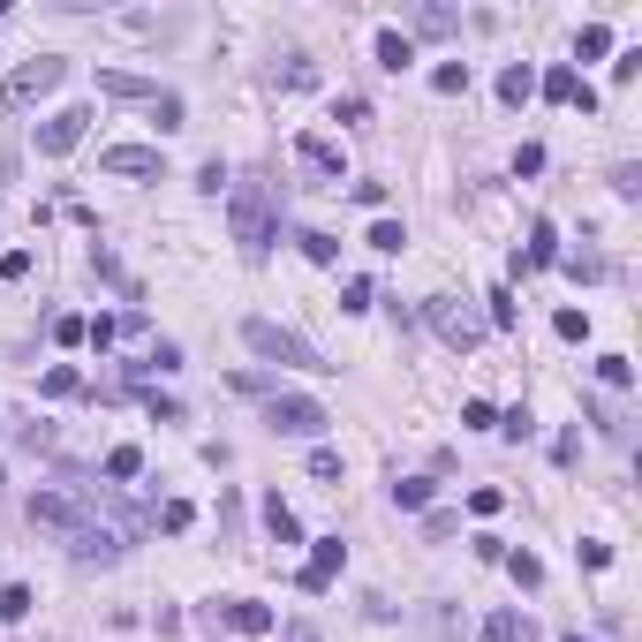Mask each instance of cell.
Wrapping results in <instances>:
<instances>
[{"label":"cell","mask_w":642,"mask_h":642,"mask_svg":"<svg viewBox=\"0 0 642 642\" xmlns=\"http://www.w3.org/2000/svg\"><path fill=\"white\" fill-rule=\"evenodd\" d=\"M212 620H227L235 635H265V627H272V605H257V597H220V605H212Z\"/></svg>","instance_id":"30bf717a"},{"label":"cell","mask_w":642,"mask_h":642,"mask_svg":"<svg viewBox=\"0 0 642 642\" xmlns=\"http://www.w3.org/2000/svg\"><path fill=\"white\" fill-rule=\"evenodd\" d=\"M431 91H439V99H461V91H469V61H439L431 68Z\"/></svg>","instance_id":"d6986e66"},{"label":"cell","mask_w":642,"mask_h":642,"mask_svg":"<svg viewBox=\"0 0 642 642\" xmlns=\"http://www.w3.org/2000/svg\"><path fill=\"white\" fill-rule=\"evenodd\" d=\"M522 265H559V235H552V220H529V257Z\"/></svg>","instance_id":"e0dca14e"},{"label":"cell","mask_w":642,"mask_h":642,"mask_svg":"<svg viewBox=\"0 0 642 642\" xmlns=\"http://www.w3.org/2000/svg\"><path fill=\"white\" fill-rule=\"evenodd\" d=\"M227 227H235V242H242L250 257H265L272 242H280V212H272V189L235 182V189H227Z\"/></svg>","instance_id":"6da1fadb"},{"label":"cell","mask_w":642,"mask_h":642,"mask_svg":"<svg viewBox=\"0 0 642 642\" xmlns=\"http://www.w3.org/2000/svg\"><path fill=\"white\" fill-rule=\"evenodd\" d=\"M265 423L280 431V439H318V431H325L333 416H325V408L310 401V393H272V401H265Z\"/></svg>","instance_id":"277c9868"},{"label":"cell","mask_w":642,"mask_h":642,"mask_svg":"<svg viewBox=\"0 0 642 642\" xmlns=\"http://www.w3.org/2000/svg\"><path fill=\"white\" fill-rule=\"evenodd\" d=\"M423 318H431V333H439L446 348H461V355L484 340V318H476L469 303H454V295H431V303H423Z\"/></svg>","instance_id":"5b68a950"},{"label":"cell","mask_w":642,"mask_h":642,"mask_svg":"<svg viewBox=\"0 0 642 642\" xmlns=\"http://www.w3.org/2000/svg\"><path fill=\"white\" fill-rule=\"evenodd\" d=\"M288 642H318V627H310V620H295V627H288Z\"/></svg>","instance_id":"f6af8a7d"},{"label":"cell","mask_w":642,"mask_h":642,"mask_svg":"<svg viewBox=\"0 0 642 642\" xmlns=\"http://www.w3.org/2000/svg\"><path fill=\"white\" fill-rule=\"evenodd\" d=\"M265 537H272V544H295V537H303V529H295V514H288V499H280V491H272V499H265Z\"/></svg>","instance_id":"2e32d148"},{"label":"cell","mask_w":642,"mask_h":642,"mask_svg":"<svg viewBox=\"0 0 642 642\" xmlns=\"http://www.w3.org/2000/svg\"><path fill=\"white\" fill-rule=\"evenodd\" d=\"M99 91H106V99H136V106L159 99V84H152V76H136V68H99Z\"/></svg>","instance_id":"7c38bea8"},{"label":"cell","mask_w":642,"mask_h":642,"mask_svg":"<svg viewBox=\"0 0 642 642\" xmlns=\"http://www.w3.org/2000/svg\"><path fill=\"white\" fill-rule=\"evenodd\" d=\"M612 197H642V167H612Z\"/></svg>","instance_id":"74e56055"},{"label":"cell","mask_w":642,"mask_h":642,"mask_svg":"<svg viewBox=\"0 0 642 642\" xmlns=\"http://www.w3.org/2000/svg\"><path fill=\"white\" fill-rule=\"evenodd\" d=\"M310 476H318V484H340V476H348V461H340L333 446H310Z\"/></svg>","instance_id":"484cf974"},{"label":"cell","mask_w":642,"mask_h":642,"mask_svg":"<svg viewBox=\"0 0 642 642\" xmlns=\"http://www.w3.org/2000/svg\"><path fill=\"white\" fill-rule=\"evenodd\" d=\"M84 325H91V318H53V340H61V348H76V340H84Z\"/></svg>","instance_id":"7bdbcfd3"},{"label":"cell","mask_w":642,"mask_h":642,"mask_svg":"<svg viewBox=\"0 0 642 642\" xmlns=\"http://www.w3.org/2000/svg\"><path fill=\"white\" fill-rule=\"evenodd\" d=\"M189 522H197V507H189V499H167V507H159V529H167V537H182Z\"/></svg>","instance_id":"f1b7e54d"},{"label":"cell","mask_w":642,"mask_h":642,"mask_svg":"<svg viewBox=\"0 0 642 642\" xmlns=\"http://www.w3.org/2000/svg\"><path fill=\"white\" fill-rule=\"evenodd\" d=\"M401 242H408V227H401V220H378V227H371V250H386V257H393Z\"/></svg>","instance_id":"1f68e13d"},{"label":"cell","mask_w":642,"mask_h":642,"mask_svg":"<svg viewBox=\"0 0 642 642\" xmlns=\"http://www.w3.org/2000/svg\"><path fill=\"white\" fill-rule=\"evenodd\" d=\"M454 529H461V514H431V522H423V537H431V544H446Z\"/></svg>","instance_id":"60d3db41"},{"label":"cell","mask_w":642,"mask_h":642,"mask_svg":"<svg viewBox=\"0 0 642 642\" xmlns=\"http://www.w3.org/2000/svg\"><path fill=\"white\" fill-rule=\"evenodd\" d=\"M552 333H559V340H590V310H559Z\"/></svg>","instance_id":"4dcf8cb0"},{"label":"cell","mask_w":642,"mask_h":642,"mask_svg":"<svg viewBox=\"0 0 642 642\" xmlns=\"http://www.w3.org/2000/svg\"><path fill=\"white\" fill-rule=\"evenodd\" d=\"M461 423H469V431H499V408H491V401H469V408H461Z\"/></svg>","instance_id":"836d02e7"},{"label":"cell","mask_w":642,"mask_h":642,"mask_svg":"<svg viewBox=\"0 0 642 642\" xmlns=\"http://www.w3.org/2000/svg\"><path fill=\"white\" fill-rule=\"evenodd\" d=\"M31 522H38V529H53V537H76L91 514L76 507V499H61V491H38V499H31Z\"/></svg>","instance_id":"9c48e42d"},{"label":"cell","mask_w":642,"mask_h":642,"mask_svg":"<svg viewBox=\"0 0 642 642\" xmlns=\"http://www.w3.org/2000/svg\"><path fill=\"white\" fill-rule=\"evenodd\" d=\"M242 340H250L265 363H280V371H340V363H325L303 333H288V325H272V318H242Z\"/></svg>","instance_id":"7a4b0ae2"},{"label":"cell","mask_w":642,"mask_h":642,"mask_svg":"<svg viewBox=\"0 0 642 642\" xmlns=\"http://www.w3.org/2000/svg\"><path fill=\"white\" fill-rule=\"evenodd\" d=\"M99 167L114 174V182H167V152H159V144H106Z\"/></svg>","instance_id":"8992f818"},{"label":"cell","mask_w":642,"mask_h":642,"mask_svg":"<svg viewBox=\"0 0 642 642\" xmlns=\"http://www.w3.org/2000/svg\"><path fill=\"white\" fill-rule=\"evenodd\" d=\"M499 99H507V106H529V99H537V68H529V61H514L507 76H499Z\"/></svg>","instance_id":"9a60e30c"},{"label":"cell","mask_w":642,"mask_h":642,"mask_svg":"<svg viewBox=\"0 0 642 642\" xmlns=\"http://www.w3.org/2000/svg\"><path fill=\"white\" fill-rule=\"evenodd\" d=\"M499 507H507V491H491V484H484V491H469V514H484V522H491Z\"/></svg>","instance_id":"d590c367"},{"label":"cell","mask_w":642,"mask_h":642,"mask_svg":"<svg viewBox=\"0 0 642 642\" xmlns=\"http://www.w3.org/2000/svg\"><path fill=\"white\" fill-rule=\"evenodd\" d=\"M393 507H431V476H401V484H393Z\"/></svg>","instance_id":"7402d4cb"},{"label":"cell","mask_w":642,"mask_h":642,"mask_svg":"<svg viewBox=\"0 0 642 642\" xmlns=\"http://www.w3.org/2000/svg\"><path fill=\"white\" fill-rule=\"evenodd\" d=\"M280 84H288V91H310V84H318V68H310V61H288V68H280Z\"/></svg>","instance_id":"8d00e7d4"},{"label":"cell","mask_w":642,"mask_h":642,"mask_svg":"<svg viewBox=\"0 0 642 642\" xmlns=\"http://www.w3.org/2000/svg\"><path fill=\"white\" fill-rule=\"evenodd\" d=\"M23 612H31V582H8L0 590V620H23Z\"/></svg>","instance_id":"f546056e"},{"label":"cell","mask_w":642,"mask_h":642,"mask_svg":"<svg viewBox=\"0 0 642 642\" xmlns=\"http://www.w3.org/2000/svg\"><path fill=\"white\" fill-rule=\"evenodd\" d=\"M408 61H416V46H408V31H378V68H393V76H401Z\"/></svg>","instance_id":"ac0fdd59"},{"label":"cell","mask_w":642,"mask_h":642,"mask_svg":"<svg viewBox=\"0 0 642 642\" xmlns=\"http://www.w3.org/2000/svg\"><path fill=\"white\" fill-rule=\"evenodd\" d=\"M76 386H84V378L68 371V363H53V371L38 378V393H46V401H68V393H76Z\"/></svg>","instance_id":"d4e9b609"},{"label":"cell","mask_w":642,"mask_h":642,"mask_svg":"<svg viewBox=\"0 0 642 642\" xmlns=\"http://www.w3.org/2000/svg\"><path fill=\"white\" fill-rule=\"evenodd\" d=\"M340 310H371V280H348V288H340Z\"/></svg>","instance_id":"f35d334b"},{"label":"cell","mask_w":642,"mask_h":642,"mask_svg":"<svg viewBox=\"0 0 642 642\" xmlns=\"http://www.w3.org/2000/svg\"><path fill=\"white\" fill-rule=\"evenodd\" d=\"M567 642H582V635H567Z\"/></svg>","instance_id":"bcb514c9"},{"label":"cell","mask_w":642,"mask_h":642,"mask_svg":"<svg viewBox=\"0 0 642 642\" xmlns=\"http://www.w3.org/2000/svg\"><path fill=\"white\" fill-rule=\"evenodd\" d=\"M597 378H605L612 393H627L635 386V363H627V355H597Z\"/></svg>","instance_id":"603a6c76"},{"label":"cell","mask_w":642,"mask_h":642,"mask_svg":"<svg viewBox=\"0 0 642 642\" xmlns=\"http://www.w3.org/2000/svg\"><path fill=\"white\" fill-rule=\"evenodd\" d=\"M499 431H507V439H529V431H537V416H529V408H514V416H499Z\"/></svg>","instance_id":"ab89813d"},{"label":"cell","mask_w":642,"mask_h":642,"mask_svg":"<svg viewBox=\"0 0 642 642\" xmlns=\"http://www.w3.org/2000/svg\"><path fill=\"white\" fill-rule=\"evenodd\" d=\"M416 31H431V38H446V31H454V8H423V16H416Z\"/></svg>","instance_id":"e575fe53"},{"label":"cell","mask_w":642,"mask_h":642,"mask_svg":"<svg viewBox=\"0 0 642 642\" xmlns=\"http://www.w3.org/2000/svg\"><path fill=\"white\" fill-rule=\"evenodd\" d=\"M484 642H537V620H529V612H514V605H499L484 620Z\"/></svg>","instance_id":"4fadbf2b"},{"label":"cell","mask_w":642,"mask_h":642,"mask_svg":"<svg viewBox=\"0 0 642 642\" xmlns=\"http://www.w3.org/2000/svg\"><path fill=\"white\" fill-rule=\"evenodd\" d=\"M559 272H567V280H605V257H597V250H575V257H559Z\"/></svg>","instance_id":"cb8c5ba5"},{"label":"cell","mask_w":642,"mask_h":642,"mask_svg":"<svg viewBox=\"0 0 642 642\" xmlns=\"http://www.w3.org/2000/svg\"><path fill=\"white\" fill-rule=\"evenodd\" d=\"M152 121H159V129H182V99H174V91H159V99H152Z\"/></svg>","instance_id":"d6a6232c"},{"label":"cell","mask_w":642,"mask_h":642,"mask_svg":"<svg viewBox=\"0 0 642 642\" xmlns=\"http://www.w3.org/2000/svg\"><path fill=\"white\" fill-rule=\"evenodd\" d=\"M68 552L84 559V567H91V559H99V567H114V559H121V537H114V529H99V522H84L76 537H68Z\"/></svg>","instance_id":"8fae6325"},{"label":"cell","mask_w":642,"mask_h":642,"mask_svg":"<svg viewBox=\"0 0 642 642\" xmlns=\"http://www.w3.org/2000/svg\"><path fill=\"white\" fill-rule=\"evenodd\" d=\"M575 53H582V61H605V53H612V31H605V23H582Z\"/></svg>","instance_id":"4316f807"},{"label":"cell","mask_w":642,"mask_h":642,"mask_svg":"<svg viewBox=\"0 0 642 642\" xmlns=\"http://www.w3.org/2000/svg\"><path fill=\"white\" fill-rule=\"evenodd\" d=\"M295 250H303L310 265H333V257H340V242L325 235V227H303V235H295Z\"/></svg>","instance_id":"ffe728a7"},{"label":"cell","mask_w":642,"mask_h":642,"mask_svg":"<svg viewBox=\"0 0 642 642\" xmlns=\"http://www.w3.org/2000/svg\"><path fill=\"white\" fill-rule=\"evenodd\" d=\"M575 552H582V567H612V544H597V537H582Z\"/></svg>","instance_id":"ee69618b"},{"label":"cell","mask_w":642,"mask_h":642,"mask_svg":"<svg viewBox=\"0 0 642 642\" xmlns=\"http://www.w3.org/2000/svg\"><path fill=\"white\" fill-rule=\"evenodd\" d=\"M84 129H91V106H61V114L38 121V152H46V159L76 152V144H84Z\"/></svg>","instance_id":"52a82bcc"},{"label":"cell","mask_w":642,"mask_h":642,"mask_svg":"<svg viewBox=\"0 0 642 642\" xmlns=\"http://www.w3.org/2000/svg\"><path fill=\"white\" fill-rule=\"evenodd\" d=\"M340 567H348V544H340V537H318V544H310V567H303L295 582H303L310 597H325V590H333V575H340Z\"/></svg>","instance_id":"ba28073f"},{"label":"cell","mask_w":642,"mask_h":642,"mask_svg":"<svg viewBox=\"0 0 642 642\" xmlns=\"http://www.w3.org/2000/svg\"><path fill=\"white\" fill-rule=\"evenodd\" d=\"M61 84H68V61H61V53H38V61H23L16 76L0 84V99H8V106H38V99H53Z\"/></svg>","instance_id":"3957f363"},{"label":"cell","mask_w":642,"mask_h":642,"mask_svg":"<svg viewBox=\"0 0 642 642\" xmlns=\"http://www.w3.org/2000/svg\"><path fill=\"white\" fill-rule=\"evenodd\" d=\"M295 159H303V167H318L325 182H340V174H348V167H340V144H325V136H295Z\"/></svg>","instance_id":"5bb4252c"},{"label":"cell","mask_w":642,"mask_h":642,"mask_svg":"<svg viewBox=\"0 0 642 642\" xmlns=\"http://www.w3.org/2000/svg\"><path fill=\"white\" fill-rule=\"evenodd\" d=\"M499 567H507V575L522 582V590H537V582H544V559H537V552H507Z\"/></svg>","instance_id":"44dd1931"},{"label":"cell","mask_w":642,"mask_h":642,"mask_svg":"<svg viewBox=\"0 0 642 642\" xmlns=\"http://www.w3.org/2000/svg\"><path fill=\"white\" fill-rule=\"evenodd\" d=\"M136 469H144V454H136V446H114V454H106V476H114V484H129Z\"/></svg>","instance_id":"83f0119b"},{"label":"cell","mask_w":642,"mask_h":642,"mask_svg":"<svg viewBox=\"0 0 642 642\" xmlns=\"http://www.w3.org/2000/svg\"><path fill=\"white\" fill-rule=\"evenodd\" d=\"M484 303H491V325H514V295H507V288H491Z\"/></svg>","instance_id":"b9f144b4"}]
</instances>
